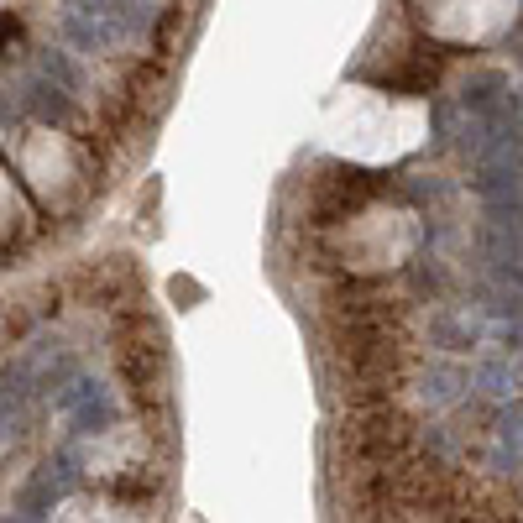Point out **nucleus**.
I'll use <instances>...</instances> for the list:
<instances>
[{
	"instance_id": "1",
	"label": "nucleus",
	"mask_w": 523,
	"mask_h": 523,
	"mask_svg": "<svg viewBox=\"0 0 523 523\" xmlns=\"http://www.w3.org/2000/svg\"><path fill=\"white\" fill-rule=\"evenodd\" d=\"M16 37H21L16 21H0V48H6V42H16Z\"/></svg>"
}]
</instances>
